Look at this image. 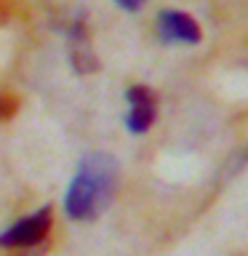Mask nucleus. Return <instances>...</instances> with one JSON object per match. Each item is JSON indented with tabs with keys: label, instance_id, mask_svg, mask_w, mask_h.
<instances>
[{
	"label": "nucleus",
	"instance_id": "nucleus-1",
	"mask_svg": "<svg viewBox=\"0 0 248 256\" xmlns=\"http://www.w3.org/2000/svg\"><path fill=\"white\" fill-rule=\"evenodd\" d=\"M120 182V163L107 152H91L80 160L64 192V214L75 222H91L112 203Z\"/></svg>",
	"mask_w": 248,
	"mask_h": 256
},
{
	"label": "nucleus",
	"instance_id": "nucleus-4",
	"mask_svg": "<svg viewBox=\"0 0 248 256\" xmlns=\"http://www.w3.org/2000/svg\"><path fill=\"white\" fill-rule=\"evenodd\" d=\"M126 104H128V112H126V128L128 134H147L152 120L158 115V107H155V96L147 86H128L126 91Z\"/></svg>",
	"mask_w": 248,
	"mask_h": 256
},
{
	"label": "nucleus",
	"instance_id": "nucleus-5",
	"mask_svg": "<svg viewBox=\"0 0 248 256\" xmlns=\"http://www.w3.org/2000/svg\"><path fill=\"white\" fill-rule=\"evenodd\" d=\"M67 38H70V64H72V70L80 72V75H86V72H94L99 67L94 48L88 43V32H86L83 19H75L70 24Z\"/></svg>",
	"mask_w": 248,
	"mask_h": 256
},
{
	"label": "nucleus",
	"instance_id": "nucleus-2",
	"mask_svg": "<svg viewBox=\"0 0 248 256\" xmlns=\"http://www.w3.org/2000/svg\"><path fill=\"white\" fill-rule=\"evenodd\" d=\"M51 222H54L51 206L38 208L35 214L14 222L8 230L0 232V248H32V246L43 243L48 230H51Z\"/></svg>",
	"mask_w": 248,
	"mask_h": 256
},
{
	"label": "nucleus",
	"instance_id": "nucleus-6",
	"mask_svg": "<svg viewBox=\"0 0 248 256\" xmlns=\"http://www.w3.org/2000/svg\"><path fill=\"white\" fill-rule=\"evenodd\" d=\"M115 3L123 8V11H139V8L147 3V0H115Z\"/></svg>",
	"mask_w": 248,
	"mask_h": 256
},
{
	"label": "nucleus",
	"instance_id": "nucleus-3",
	"mask_svg": "<svg viewBox=\"0 0 248 256\" xmlns=\"http://www.w3.org/2000/svg\"><path fill=\"white\" fill-rule=\"evenodd\" d=\"M155 27L163 46H198L200 38H203L200 24L187 11H176V8L160 11Z\"/></svg>",
	"mask_w": 248,
	"mask_h": 256
}]
</instances>
